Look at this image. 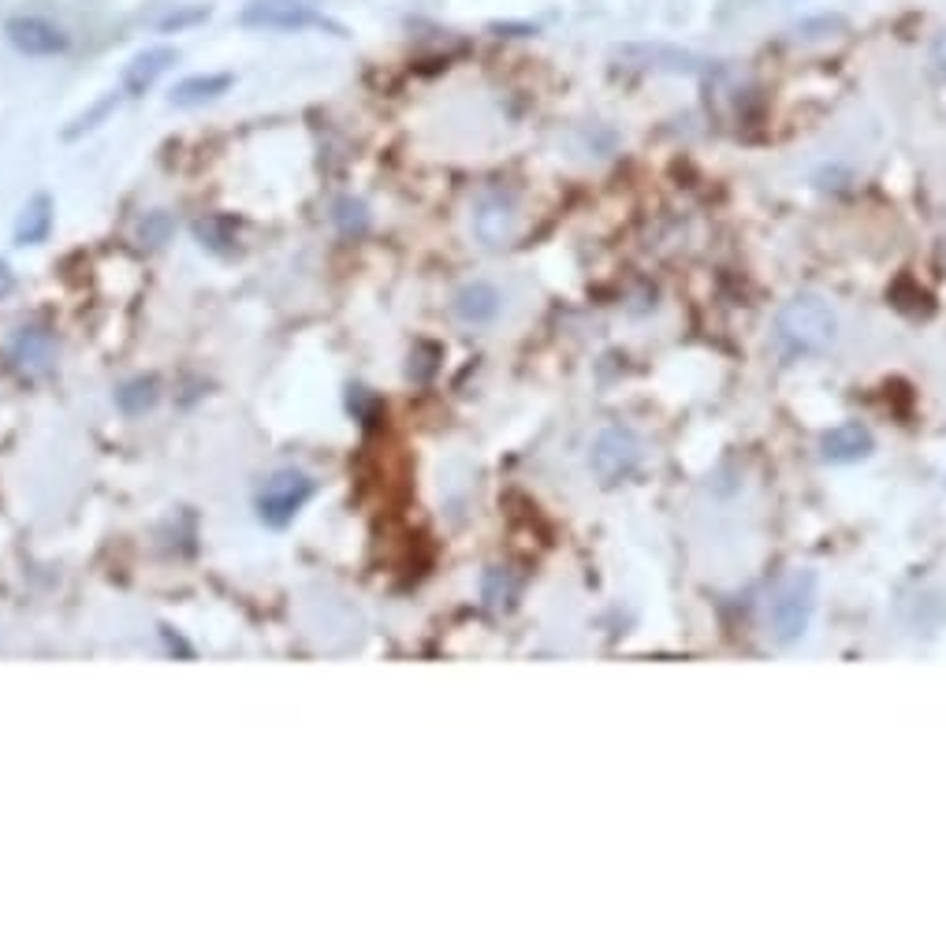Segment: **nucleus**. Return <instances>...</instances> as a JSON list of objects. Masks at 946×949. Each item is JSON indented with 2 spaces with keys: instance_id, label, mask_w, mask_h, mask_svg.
<instances>
[{
  "instance_id": "obj_1",
  "label": "nucleus",
  "mask_w": 946,
  "mask_h": 949,
  "mask_svg": "<svg viewBox=\"0 0 946 949\" xmlns=\"http://www.w3.org/2000/svg\"><path fill=\"white\" fill-rule=\"evenodd\" d=\"M835 339V313L824 298L816 294H801L794 298L790 306L779 313L775 321V343L786 358L797 354H816Z\"/></svg>"
},
{
  "instance_id": "obj_2",
  "label": "nucleus",
  "mask_w": 946,
  "mask_h": 949,
  "mask_svg": "<svg viewBox=\"0 0 946 949\" xmlns=\"http://www.w3.org/2000/svg\"><path fill=\"white\" fill-rule=\"evenodd\" d=\"M816 607V578L813 573H790L779 581L768 603V633L775 645H794L809 626V615Z\"/></svg>"
},
{
  "instance_id": "obj_3",
  "label": "nucleus",
  "mask_w": 946,
  "mask_h": 949,
  "mask_svg": "<svg viewBox=\"0 0 946 949\" xmlns=\"http://www.w3.org/2000/svg\"><path fill=\"white\" fill-rule=\"evenodd\" d=\"M313 496V481L299 469H280L265 481L261 496H258V518L265 521L269 529H283L291 526L295 515L310 503Z\"/></svg>"
},
{
  "instance_id": "obj_4",
  "label": "nucleus",
  "mask_w": 946,
  "mask_h": 949,
  "mask_svg": "<svg viewBox=\"0 0 946 949\" xmlns=\"http://www.w3.org/2000/svg\"><path fill=\"white\" fill-rule=\"evenodd\" d=\"M242 27H265V30H332V34H343V27L325 19L321 12H313L306 0H253V4L242 8L239 16Z\"/></svg>"
},
{
  "instance_id": "obj_5",
  "label": "nucleus",
  "mask_w": 946,
  "mask_h": 949,
  "mask_svg": "<svg viewBox=\"0 0 946 949\" xmlns=\"http://www.w3.org/2000/svg\"><path fill=\"white\" fill-rule=\"evenodd\" d=\"M641 454H645V447L630 429H608V432H600L597 443H593V469L600 473V481L615 485L641 466Z\"/></svg>"
},
{
  "instance_id": "obj_6",
  "label": "nucleus",
  "mask_w": 946,
  "mask_h": 949,
  "mask_svg": "<svg viewBox=\"0 0 946 949\" xmlns=\"http://www.w3.org/2000/svg\"><path fill=\"white\" fill-rule=\"evenodd\" d=\"M4 34L8 41L23 52V57H60V52H68V34L49 23V19L41 16H16L4 23Z\"/></svg>"
},
{
  "instance_id": "obj_7",
  "label": "nucleus",
  "mask_w": 946,
  "mask_h": 949,
  "mask_svg": "<svg viewBox=\"0 0 946 949\" xmlns=\"http://www.w3.org/2000/svg\"><path fill=\"white\" fill-rule=\"evenodd\" d=\"M52 354H57V343H52V336L46 332V328H19V332L12 336V343H8V358H12V366L19 372H46L52 366Z\"/></svg>"
},
{
  "instance_id": "obj_8",
  "label": "nucleus",
  "mask_w": 946,
  "mask_h": 949,
  "mask_svg": "<svg viewBox=\"0 0 946 949\" xmlns=\"http://www.w3.org/2000/svg\"><path fill=\"white\" fill-rule=\"evenodd\" d=\"M619 60H626L630 68H653V71H678V74L700 71V57L675 46H626L619 49Z\"/></svg>"
},
{
  "instance_id": "obj_9",
  "label": "nucleus",
  "mask_w": 946,
  "mask_h": 949,
  "mask_svg": "<svg viewBox=\"0 0 946 949\" xmlns=\"http://www.w3.org/2000/svg\"><path fill=\"white\" fill-rule=\"evenodd\" d=\"M176 60H179V52L168 49V46L138 52V57L127 63V71H123V93H127V98H142V93L150 90Z\"/></svg>"
},
{
  "instance_id": "obj_10",
  "label": "nucleus",
  "mask_w": 946,
  "mask_h": 949,
  "mask_svg": "<svg viewBox=\"0 0 946 949\" xmlns=\"http://www.w3.org/2000/svg\"><path fill=\"white\" fill-rule=\"evenodd\" d=\"M474 231L485 247H504L507 239L515 234V209L511 201H504L499 194L485 198L474 212Z\"/></svg>"
},
{
  "instance_id": "obj_11",
  "label": "nucleus",
  "mask_w": 946,
  "mask_h": 949,
  "mask_svg": "<svg viewBox=\"0 0 946 949\" xmlns=\"http://www.w3.org/2000/svg\"><path fill=\"white\" fill-rule=\"evenodd\" d=\"M499 313V291L492 283H466L459 294H455V317L462 324H488L496 321Z\"/></svg>"
},
{
  "instance_id": "obj_12",
  "label": "nucleus",
  "mask_w": 946,
  "mask_h": 949,
  "mask_svg": "<svg viewBox=\"0 0 946 949\" xmlns=\"http://www.w3.org/2000/svg\"><path fill=\"white\" fill-rule=\"evenodd\" d=\"M231 74H190V79H183L179 87L172 90V101L176 109H195V104H206V101H217L220 93L231 90Z\"/></svg>"
},
{
  "instance_id": "obj_13",
  "label": "nucleus",
  "mask_w": 946,
  "mask_h": 949,
  "mask_svg": "<svg viewBox=\"0 0 946 949\" xmlns=\"http://www.w3.org/2000/svg\"><path fill=\"white\" fill-rule=\"evenodd\" d=\"M49 231H52V198L34 194L16 220V242L19 247H38V242H46Z\"/></svg>"
},
{
  "instance_id": "obj_14",
  "label": "nucleus",
  "mask_w": 946,
  "mask_h": 949,
  "mask_svg": "<svg viewBox=\"0 0 946 949\" xmlns=\"http://www.w3.org/2000/svg\"><path fill=\"white\" fill-rule=\"evenodd\" d=\"M872 451V436L860 424H838L824 436V458L832 462H857Z\"/></svg>"
},
{
  "instance_id": "obj_15",
  "label": "nucleus",
  "mask_w": 946,
  "mask_h": 949,
  "mask_svg": "<svg viewBox=\"0 0 946 949\" xmlns=\"http://www.w3.org/2000/svg\"><path fill=\"white\" fill-rule=\"evenodd\" d=\"M157 399H161V391H157L153 377H135V380H127L120 391H116V407H120L123 413H131V418H138V413H146V410H153Z\"/></svg>"
},
{
  "instance_id": "obj_16",
  "label": "nucleus",
  "mask_w": 946,
  "mask_h": 949,
  "mask_svg": "<svg viewBox=\"0 0 946 949\" xmlns=\"http://www.w3.org/2000/svg\"><path fill=\"white\" fill-rule=\"evenodd\" d=\"M172 231H176L172 212H146V220L138 223V239H142V247H165V242L172 239Z\"/></svg>"
},
{
  "instance_id": "obj_17",
  "label": "nucleus",
  "mask_w": 946,
  "mask_h": 949,
  "mask_svg": "<svg viewBox=\"0 0 946 949\" xmlns=\"http://www.w3.org/2000/svg\"><path fill=\"white\" fill-rule=\"evenodd\" d=\"M332 220H336V228L343 231V234H361V231L369 228V212H366V206H361V201H355V198L336 201Z\"/></svg>"
},
{
  "instance_id": "obj_18",
  "label": "nucleus",
  "mask_w": 946,
  "mask_h": 949,
  "mask_svg": "<svg viewBox=\"0 0 946 949\" xmlns=\"http://www.w3.org/2000/svg\"><path fill=\"white\" fill-rule=\"evenodd\" d=\"M797 38L805 41H816V38H835V34H846V19L843 16H820V19H805V23L794 27Z\"/></svg>"
},
{
  "instance_id": "obj_19",
  "label": "nucleus",
  "mask_w": 946,
  "mask_h": 949,
  "mask_svg": "<svg viewBox=\"0 0 946 949\" xmlns=\"http://www.w3.org/2000/svg\"><path fill=\"white\" fill-rule=\"evenodd\" d=\"M116 104H120V93H109V98H104L101 104H93V109H90L87 116H79L76 127H68V131H63V134H68V138H79L82 131H93V127H98V120H104V116H109V112L116 109Z\"/></svg>"
},
{
  "instance_id": "obj_20",
  "label": "nucleus",
  "mask_w": 946,
  "mask_h": 949,
  "mask_svg": "<svg viewBox=\"0 0 946 949\" xmlns=\"http://www.w3.org/2000/svg\"><path fill=\"white\" fill-rule=\"evenodd\" d=\"M201 19H209V8H187V12H172V16H165L161 23H157V30H161V34H172V30H183V27L201 23Z\"/></svg>"
},
{
  "instance_id": "obj_21",
  "label": "nucleus",
  "mask_w": 946,
  "mask_h": 949,
  "mask_svg": "<svg viewBox=\"0 0 946 949\" xmlns=\"http://www.w3.org/2000/svg\"><path fill=\"white\" fill-rule=\"evenodd\" d=\"M198 239L201 242H209L212 250H225V242H231V234L225 231V223L220 220H198Z\"/></svg>"
},
{
  "instance_id": "obj_22",
  "label": "nucleus",
  "mask_w": 946,
  "mask_h": 949,
  "mask_svg": "<svg viewBox=\"0 0 946 949\" xmlns=\"http://www.w3.org/2000/svg\"><path fill=\"white\" fill-rule=\"evenodd\" d=\"M932 60H935V68H939V74L946 79V34L935 41V49H932Z\"/></svg>"
}]
</instances>
